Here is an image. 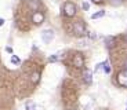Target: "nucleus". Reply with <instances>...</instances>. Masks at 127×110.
<instances>
[{
	"label": "nucleus",
	"instance_id": "1",
	"mask_svg": "<svg viewBox=\"0 0 127 110\" xmlns=\"http://www.w3.org/2000/svg\"><path fill=\"white\" fill-rule=\"evenodd\" d=\"M76 6H75V3H72V1H66V3H64L62 6V13L66 17V18H72V17L76 15Z\"/></svg>",
	"mask_w": 127,
	"mask_h": 110
},
{
	"label": "nucleus",
	"instance_id": "2",
	"mask_svg": "<svg viewBox=\"0 0 127 110\" xmlns=\"http://www.w3.org/2000/svg\"><path fill=\"white\" fill-rule=\"evenodd\" d=\"M73 33L76 36H83L86 33V25L83 21H76L73 23Z\"/></svg>",
	"mask_w": 127,
	"mask_h": 110
},
{
	"label": "nucleus",
	"instance_id": "3",
	"mask_svg": "<svg viewBox=\"0 0 127 110\" xmlns=\"http://www.w3.org/2000/svg\"><path fill=\"white\" fill-rule=\"evenodd\" d=\"M53 39H54V32L51 30V29H46V30L41 32V40L44 41L46 44L51 43Z\"/></svg>",
	"mask_w": 127,
	"mask_h": 110
},
{
	"label": "nucleus",
	"instance_id": "4",
	"mask_svg": "<svg viewBox=\"0 0 127 110\" xmlns=\"http://www.w3.org/2000/svg\"><path fill=\"white\" fill-rule=\"evenodd\" d=\"M32 22L35 23V25H41L43 22H44V14L41 13V11H35L33 15H32Z\"/></svg>",
	"mask_w": 127,
	"mask_h": 110
},
{
	"label": "nucleus",
	"instance_id": "5",
	"mask_svg": "<svg viewBox=\"0 0 127 110\" xmlns=\"http://www.w3.org/2000/svg\"><path fill=\"white\" fill-rule=\"evenodd\" d=\"M118 84L120 85V87L127 88V69L119 72V74H118Z\"/></svg>",
	"mask_w": 127,
	"mask_h": 110
},
{
	"label": "nucleus",
	"instance_id": "6",
	"mask_svg": "<svg viewBox=\"0 0 127 110\" xmlns=\"http://www.w3.org/2000/svg\"><path fill=\"white\" fill-rule=\"evenodd\" d=\"M72 63H73L75 67L82 69L83 66H84V58H83L80 54H75V55H73V59H72Z\"/></svg>",
	"mask_w": 127,
	"mask_h": 110
},
{
	"label": "nucleus",
	"instance_id": "7",
	"mask_svg": "<svg viewBox=\"0 0 127 110\" xmlns=\"http://www.w3.org/2000/svg\"><path fill=\"white\" fill-rule=\"evenodd\" d=\"M83 81L86 84H91L93 83V72L90 69H84V72H83Z\"/></svg>",
	"mask_w": 127,
	"mask_h": 110
},
{
	"label": "nucleus",
	"instance_id": "8",
	"mask_svg": "<svg viewBox=\"0 0 127 110\" xmlns=\"http://www.w3.org/2000/svg\"><path fill=\"white\" fill-rule=\"evenodd\" d=\"M28 6L31 7L33 11H37L40 8V1L39 0H28Z\"/></svg>",
	"mask_w": 127,
	"mask_h": 110
},
{
	"label": "nucleus",
	"instance_id": "9",
	"mask_svg": "<svg viewBox=\"0 0 127 110\" xmlns=\"http://www.w3.org/2000/svg\"><path fill=\"white\" fill-rule=\"evenodd\" d=\"M39 80H40V72H36L32 74L31 77V81L33 83V84H36V83H39Z\"/></svg>",
	"mask_w": 127,
	"mask_h": 110
},
{
	"label": "nucleus",
	"instance_id": "10",
	"mask_svg": "<svg viewBox=\"0 0 127 110\" xmlns=\"http://www.w3.org/2000/svg\"><path fill=\"white\" fill-rule=\"evenodd\" d=\"M105 15V11L104 10H101V11H97V13H94L91 15V19H98V18H102V17Z\"/></svg>",
	"mask_w": 127,
	"mask_h": 110
},
{
	"label": "nucleus",
	"instance_id": "11",
	"mask_svg": "<svg viewBox=\"0 0 127 110\" xmlns=\"http://www.w3.org/2000/svg\"><path fill=\"white\" fill-rule=\"evenodd\" d=\"M115 39L113 37H108V39H106V47H108V48H112V47H113V45H115Z\"/></svg>",
	"mask_w": 127,
	"mask_h": 110
},
{
	"label": "nucleus",
	"instance_id": "12",
	"mask_svg": "<svg viewBox=\"0 0 127 110\" xmlns=\"http://www.w3.org/2000/svg\"><path fill=\"white\" fill-rule=\"evenodd\" d=\"M102 66H104V70H105V73H111V66H109V62H108V61L102 63Z\"/></svg>",
	"mask_w": 127,
	"mask_h": 110
},
{
	"label": "nucleus",
	"instance_id": "13",
	"mask_svg": "<svg viewBox=\"0 0 127 110\" xmlns=\"http://www.w3.org/2000/svg\"><path fill=\"white\" fill-rule=\"evenodd\" d=\"M109 3H111L112 6L118 7V6H120V4L123 3V0H109Z\"/></svg>",
	"mask_w": 127,
	"mask_h": 110
},
{
	"label": "nucleus",
	"instance_id": "14",
	"mask_svg": "<svg viewBox=\"0 0 127 110\" xmlns=\"http://www.w3.org/2000/svg\"><path fill=\"white\" fill-rule=\"evenodd\" d=\"M11 62H13L14 65H18V63H19V58L17 57V55H14V54H13V55H11Z\"/></svg>",
	"mask_w": 127,
	"mask_h": 110
},
{
	"label": "nucleus",
	"instance_id": "15",
	"mask_svg": "<svg viewBox=\"0 0 127 110\" xmlns=\"http://www.w3.org/2000/svg\"><path fill=\"white\" fill-rule=\"evenodd\" d=\"M26 110H36L35 103H32V102H28V103H26Z\"/></svg>",
	"mask_w": 127,
	"mask_h": 110
},
{
	"label": "nucleus",
	"instance_id": "16",
	"mask_svg": "<svg viewBox=\"0 0 127 110\" xmlns=\"http://www.w3.org/2000/svg\"><path fill=\"white\" fill-rule=\"evenodd\" d=\"M48 61H50V62H55V61H58V57L57 55H53V57L48 58Z\"/></svg>",
	"mask_w": 127,
	"mask_h": 110
},
{
	"label": "nucleus",
	"instance_id": "17",
	"mask_svg": "<svg viewBox=\"0 0 127 110\" xmlns=\"http://www.w3.org/2000/svg\"><path fill=\"white\" fill-rule=\"evenodd\" d=\"M89 8H90V4L89 3H83V10H86V11H87Z\"/></svg>",
	"mask_w": 127,
	"mask_h": 110
},
{
	"label": "nucleus",
	"instance_id": "18",
	"mask_svg": "<svg viewBox=\"0 0 127 110\" xmlns=\"http://www.w3.org/2000/svg\"><path fill=\"white\" fill-rule=\"evenodd\" d=\"M6 51H7L8 54H11V55L14 54V51H13V48H11V47H7V48H6Z\"/></svg>",
	"mask_w": 127,
	"mask_h": 110
},
{
	"label": "nucleus",
	"instance_id": "19",
	"mask_svg": "<svg viewBox=\"0 0 127 110\" xmlns=\"http://www.w3.org/2000/svg\"><path fill=\"white\" fill-rule=\"evenodd\" d=\"M91 1H93V3H95V4H101L104 0H91Z\"/></svg>",
	"mask_w": 127,
	"mask_h": 110
},
{
	"label": "nucleus",
	"instance_id": "20",
	"mask_svg": "<svg viewBox=\"0 0 127 110\" xmlns=\"http://www.w3.org/2000/svg\"><path fill=\"white\" fill-rule=\"evenodd\" d=\"M4 22H6V21H4V18H0V26H3Z\"/></svg>",
	"mask_w": 127,
	"mask_h": 110
},
{
	"label": "nucleus",
	"instance_id": "21",
	"mask_svg": "<svg viewBox=\"0 0 127 110\" xmlns=\"http://www.w3.org/2000/svg\"><path fill=\"white\" fill-rule=\"evenodd\" d=\"M124 66H126V69H127V59H126V62H124Z\"/></svg>",
	"mask_w": 127,
	"mask_h": 110
},
{
	"label": "nucleus",
	"instance_id": "22",
	"mask_svg": "<svg viewBox=\"0 0 127 110\" xmlns=\"http://www.w3.org/2000/svg\"><path fill=\"white\" fill-rule=\"evenodd\" d=\"M124 40H126V41H127V35H126V36H124Z\"/></svg>",
	"mask_w": 127,
	"mask_h": 110
},
{
	"label": "nucleus",
	"instance_id": "23",
	"mask_svg": "<svg viewBox=\"0 0 127 110\" xmlns=\"http://www.w3.org/2000/svg\"><path fill=\"white\" fill-rule=\"evenodd\" d=\"M69 110H75V109H69Z\"/></svg>",
	"mask_w": 127,
	"mask_h": 110
},
{
	"label": "nucleus",
	"instance_id": "24",
	"mask_svg": "<svg viewBox=\"0 0 127 110\" xmlns=\"http://www.w3.org/2000/svg\"><path fill=\"white\" fill-rule=\"evenodd\" d=\"M126 110H127V109H126Z\"/></svg>",
	"mask_w": 127,
	"mask_h": 110
}]
</instances>
